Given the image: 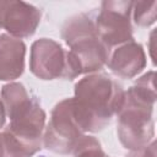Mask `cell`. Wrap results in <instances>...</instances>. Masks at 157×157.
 Listing matches in <instances>:
<instances>
[{"label":"cell","instance_id":"obj_3","mask_svg":"<svg viewBox=\"0 0 157 157\" xmlns=\"http://www.w3.org/2000/svg\"><path fill=\"white\" fill-rule=\"evenodd\" d=\"M132 2L126 0L103 1L101 12L94 22L99 40L109 48L132 40V27L130 15Z\"/></svg>","mask_w":157,"mask_h":157},{"label":"cell","instance_id":"obj_1","mask_svg":"<svg viewBox=\"0 0 157 157\" xmlns=\"http://www.w3.org/2000/svg\"><path fill=\"white\" fill-rule=\"evenodd\" d=\"M72 99L74 117L82 131L103 129L124 99L121 87L104 75H91L75 86Z\"/></svg>","mask_w":157,"mask_h":157},{"label":"cell","instance_id":"obj_5","mask_svg":"<svg viewBox=\"0 0 157 157\" xmlns=\"http://www.w3.org/2000/svg\"><path fill=\"white\" fill-rule=\"evenodd\" d=\"M31 70L43 80H53L56 77L72 78L69 53L61 45L52 39L42 38L33 43L31 50Z\"/></svg>","mask_w":157,"mask_h":157},{"label":"cell","instance_id":"obj_7","mask_svg":"<svg viewBox=\"0 0 157 157\" xmlns=\"http://www.w3.org/2000/svg\"><path fill=\"white\" fill-rule=\"evenodd\" d=\"M23 42L9 34H0V80L18 77L25 66Z\"/></svg>","mask_w":157,"mask_h":157},{"label":"cell","instance_id":"obj_12","mask_svg":"<svg viewBox=\"0 0 157 157\" xmlns=\"http://www.w3.org/2000/svg\"><path fill=\"white\" fill-rule=\"evenodd\" d=\"M6 156H9V153H7L6 144L4 140V135H0V157H6Z\"/></svg>","mask_w":157,"mask_h":157},{"label":"cell","instance_id":"obj_13","mask_svg":"<svg viewBox=\"0 0 157 157\" xmlns=\"http://www.w3.org/2000/svg\"><path fill=\"white\" fill-rule=\"evenodd\" d=\"M4 123H5V108L0 101V128H2Z\"/></svg>","mask_w":157,"mask_h":157},{"label":"cell","instance_id":"obj_6","mask_svg":"<svg viewBox=\"0 0 157 157\" xmlns=\"http://www.w3.org/2000/svg\"><path fill=\"white\" fill-rule=\"evenodd\" d=\"M40 22V11L25 1L6 0L1 28H5L10 36L15 38H25L32 36Z\"/></svg>","mask_w":157,"mask_h":157},{"label":"cell","instance_id":"obj_11","mask_svg":"<svg viewBox=\"0 0 157 157\" xmlns=\"http://www.w3.org/2000/svg\"><path fill=\"white\" fill-rule=\"evenodd\" d=\"M130 157H155V145L145 146L139 150H136L135 153H132Z\"/></svg>","mask_w":157,"mask_h":157},{"label":"cell","instance_id":"obj_4","mask_svg":"<svg viewBox=\"0 0 157 157\" xmlns=\"http://www.w3.org/2000/svg\"><path fill=\"white\" fill-rule=\"evenodd\" d=\"M82 132L74 117L72 99H65L52 113L44 136V146L59 153L71 152L82 139Z\"/></svg>","mask_w":157,"mask_h":157},{"label":"cell","instance_id":"obj_2","mask_svg":"<svg viewBox=\"0 0 157 157\" xmlns=\"http://www.w3.org/2000/svg\"><path fill=\"white\" fill-rule=\"evenodd\" d=\"M63 37L71 47L70 53L76 59L81 74L99 70L108 59V49L99 40L94 22L85 13L66 21Z\"/></svg>","mask_w":157,"mask_h":157},{"label":"cell","instance_id":"obj_10","mask_svg":"<svg viewBox=\"0 0 157 157\" xmlns=\"http://www.w3.org/2000/svg\"><path fill=\"white\" fill-rule=\"evenodd\" d=\"M75 157H107L101 150L98 141L93 137L82 136L76 147L74 148Z\"/></svg>","mask_w":157,"mask_h":157},{"label":"cell","instance_id":"obj_9","mask_svg":"<svg viewBox=\"0 0 157 157\" xmlns=\"http://www.w3.org/2000/svg\"><path fill=\"white\" fill-rule=\"evenodd\" d=\"M157 1H134L132 2V16L134 21L139 26H150L156 21Z\"/></svg>","mask_w":157,"mask_h":157},{"label":"cell","instance_id":"obj_8","mask_svg":"<svg viewBox=\"0 0 157 157\" xmlns=\"http://www.w3.org/2000/svg\"><path fill=\"white\" fill-rule=\"evenodd\" d=\"M145 63L142 47L131 40L115 49L109 60V67L114 74L129 78L140 72Z\"/></svg>","mask_w":157,"mask_h":157}]
</instances>
